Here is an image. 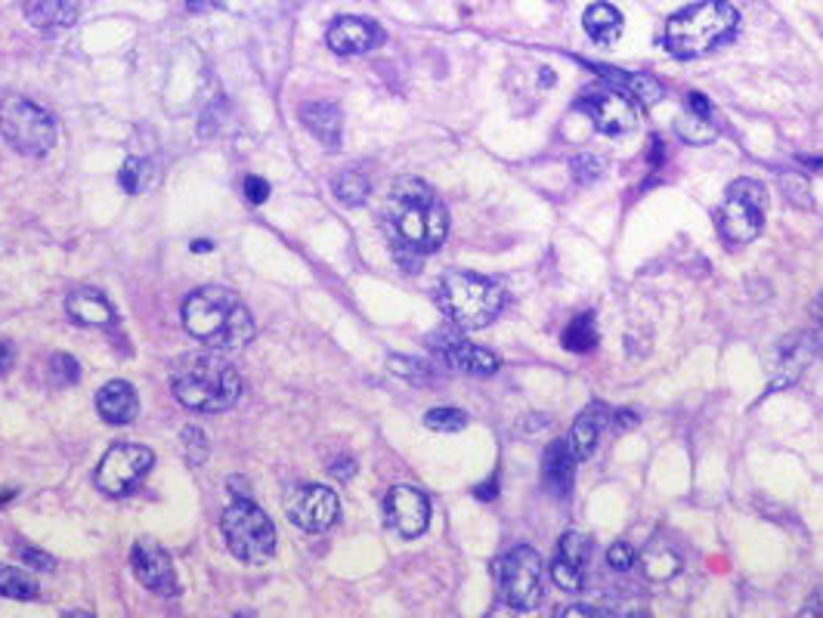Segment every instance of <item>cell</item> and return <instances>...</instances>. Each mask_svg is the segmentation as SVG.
Returning a JSON list of instances; mask_svg holds the SVG:
<instances>
[{
    "mask_svg": "<svg viewBox=\"0 0 823 618\" xmlns=\"http://www.w3.org/2000/svg\"><path fill=\"white\" fill-rule=\"evenodd\" d=\"M740 13L727 0H700L665 22L663 47L675 59H700L734 38Z\"/></svg>",
    "mask_w": 823,
    "mask_h": 618,
    "instance_id": "277c9868",
    "label": "cell"
},
{
    "mask_svg": "<svg viewBox=\"0 0 823 618\" xmlns=\"http://www.w3.org/2000/svg\"><path fill=\"white\" fill-rule=\"evenodd\" d=\"M606 563H610V569L625 573L635 563V550H632V545H625V541H616V545L606 550Z\"/></svg>",
    "mask_w": 823,
    "mask_h": 618,
    "instance_id": "d590c367",
    "label": "cell"
},
{
    "mask_svg": "<svg viewBox=\"0 0 823 618\" xmlns=\"http://www.w3.org/2000/svg\"><path fill=\"white\" fill-rule=\"evenodd\" d=\"M66 310H69V316L74 322H81V325H109L112 318H116V310L109 306V301L97 294L93 288H78L69 294V301H66Z\"/></svg>",
    "mask_w": 823,
    "mask_h": 618,
    "instance_id": "603a6c76",
    "label": "cell"
},
{
    "mask_svg": "<svg viewBox=\"0 0 823 618\" xmlns=\"http://www.w3.org/2000/svg\"><path fill=\"white\" fill-rule=\"evenodd\" d=\"M563 346L570 353H592L598 346V325H594V313H582L576 316L566 331H563Z\"/></svg>",
    "mask_w": 823,
    "mask_h": 618,
    "instance_id": "4316f807",
    "label": "cell"
},
{
    "mask_svg": "<svg viewBox=\"0 0 823 618\" xmlns=\"http://www.w3.org/2000/svg\"><path fill=\"white\" fill-rule=\"evenodd\" d=\"M542 84H554V72H549V69H545V72H542Z\"/></svg>",
    "mask_w": 823,
    "mask_h": 618,
    "instance_id": "7dc6e473",
    "label": "cell"
},
{
    "mask_svg": "<svg viewBox=\"0 0 823 618\" xmlns=\"http://www.w3.org/2000/svg\"><path fill=\"white\" fill-rule=\"evenodd\" d=\"M97 412L102 421L109 424H130L137 412H140V399H137V389L130 387L128 381H109L106 387L97 393Z\"/></svg>",
    "mask_w": 823,
    "mask_h": 618,
    "instance_id": "ffe728a7",
    "label": "cell"
},
{
    "mask_svg": "<svg viewBox=\"0 0 823 618\" xmlns=\"http://www.w3.org/2000/svg\"><path fill=\"white\" fill-rule=\"evenodd\" d=\"M499 588L511 609L530 612L542 600V557L535 547L520 545L495 563Z\"/></svg>",
    "mask_w": 823,
    "mask_h": 618,
    "instance_id": "9c48e42d",
    "label": "cell"
},
{
    "mask_svg": "<svg viewBox=\"0 0 823 618\" xmlns=\"http://www.w3.org/2000/svg\"><path fill=\"white\" fill-rule=\"evenodd\" d=\"M622 90H625L638 105H656V102L665 97L663 84H660L656 78H650V74H625Z\"/></svg>",
    "mask_w": 823,
    "mask_h": 618,
    "instance_id": "f546056e",
    "label": "cell"
},
{
    "mask_svg": "<svg viewBox=\"0 0 823 618\" xmlns=\"http://www.w3.org/2000/svg\"><path fill=\"white\" fill-rule=\"evenodd\" d=\"M0 130L7 143L13 145L19 155L43 159L57 145V124L43 112L41 105L22 97H7L0 102Z\"/></svg>",
    "mask_w": 823,
    "mask_h": 618,
    "instance_id": "52a82bcc",
    "label": "cell"
},
{
    "mask_svg": "<svg viewBox=\"0 0 823 618\" xmlns=\"http://www.w3.org/2000/svg\"><path fill=\"white\" fill-rule=\"evenodd\" d=\"M681 136L687 140V143H709L712 136H715V130L706 128V118H696L687 112V118H681L679 124H675Z\"/></svg>",
    "mask_w": 823,
    "mask_h": 618,
    "instance_id": "836d02e7",
    "label": "cell"
},
{
    "mask_svg": "<svg viewBox=\"0 0 823 618\" xmlns=\"http://www.w3.org/2000/svg\"><path fill=\"white\" fill-rule=\"evenodd\" d=\"M183 443H187V455L192 464H202L208 458V446H204V436L199 427H187L183 430Z\"/></svg>",
    "mask_w": 823,
    "mask_h": 618,
    "instance_id": "8d00e7d4",
    "label": "cell"
},
{
    "mask_svg": "<svg viewBox=\"0 0 823 618\" xmlns=\"http://www.w3.org/2000/svg\"><path fill=\"white\" fill-rule=\"evenodd\" d=\"M41 594V585L34 581V576L16 569V566H3L0 563V597H10V600H34Z\"/></svg>",
    "mask_w": 823,
    "mask_h": 618,
    "instance_id": "484cf974",
    "label": "cell"
},
{
    "mask_svg": "<svg viewBox=\"0 0 823 618\" xmlns=\"http://www.w3.org/2000/svg\"><path fill=\"white\" fill-rule=\"evenodd\" d=\"M22 557L29 563H34L38 569H53V560L50 557H43V554H38V550H31V547H22Z\"/></svg>",
    "mask_w": 823,
    "mask_h": 618,
    "instance_id": "60d3db41",
    "label": "cell"
},
{
    "mask_svg": "<svg viewBox=\"0 0 823 618\" xmlns=\"http://www.w3.org/2000/svg\"><path fill=\"white\" fill-rule=\"evenodd\" d=\"M285 517L301 529V533L319 535L332 529L338 519V495L329 486H317V483H298L285 492Z\"/></svg>",
    "mask_w": 823,
    "mask_h": 618,
    "instance_id": "8fae6325",
    "label": "cell"
},
{
    "mask_svg": "<svg viewBox=\"0 0 823 618\" xmlns=\"http://www.w3.org/2000/svg\"><path fill=\"white\" fill-rule=\"evenodd\" d=\"M155 464V455L152 448L137 446V443H121V446H112L106 452V458L100 460L97 467V489L106 492V495H128L140 486L149 470Z\"/></svg>",
    "mask_w": 823,
    "mask_h": 618,
    "instance_id": "30bf717a",
    "label": "cell"
},
{
    "mask_svg": "<svg viewBox=\"0 0 823 618\" xmlns=\"http://www.w3.org/2000/svg\"><path fill=\"white\" fill-rule=\"evenodd\" d=\"M332 474L334 476H344V479H350V476L357 474V464H353V460H347V464H334Z\"/></svg>",
    "mask_w": 823,
    "mask_h": 618,
    "instance_id": "f6af8a7d",
    "label": "cell"
},
{
    "mask_svg": "<svg viewBox=\"0 0 823 618\" xmlns=\"http://www.w3.org/2000/svg\"><path fill=\"white\" fill-rule=\"evenodd\" d=\"M616 427L632 430V427H638V415H632V412H620V415H616Z\"/></svg>",
    "mask_w": 823,
    "mask_h": 618,
    "instance_id": "ee69618b",
    "label": "cell"
},
{
    "mask_svg": "<svg viewBox=\"0 0 823 618\" xmlns=\"http://www.w3.org/2000/svg\"><path fill=\"white\" fill-rule=\"evenodd\" d=\"M606 424H610V412H606L604 403H592L589 408H582V415L573 421L570 436H566V446L576 455V460L592 458L594 448L601 443V433L606 430Z\"/></svg>",
    "mask_w": 823,
    "mask_h": 618,
    "instance_id": "ac0fdd59",
    "label": "cell"
},
{
    "mask_svg": "<svg viewBox=\"0 0 823 618\" xmlns=\"http://www.w3.org/2000/svg\"><path fill=\"white\" fill-rule=\"evenodd\" d=\"M641 563H644V576H648L650 581H669V578L679 576L681 566H684L679 550L669 545L665 538L650 541L648 550H644V557H641Z\"/></svg>",
    "mask_w": 823,
    "mask_h": 618,
    "instance_id": "cb8c5ba5",
    "label": "cell"
},
{
    "mask_svg": "<svg viewBox=\"0 0 823 618\" xmlns=\"http://www.w3.org/2000/svg\"><path fill=\"white\" fill-rule=\"evenodd\" d=\"M242 192H245L248 202L254 204V207H260V204L270 199V183H267V180H260V176H245Z\"/></svg>",
    "mask_w": 823,
    "mask_h": 618,
    "instance_id": "f35d334b",
    "label": "cell"
},
{
    "mask_svg": "<svg viewBox=\"0 0 823 618\" xmlns=\"http://www.w3.org/2000/svg\"><path fill=\"white\" fill-rule=\"evenodd\" d=\"M183 325L211 349H239L254 337V318L239 294L223 285H208L183 303Z\"/></svg>",
    "mask_w": 823,
    "mask_h": 618,
    "instance_id": "7a4b0ae2",
    "label": "cell"
},
{
    "mask_svg": "<svg viewBox=\"0 0 823 618\" xmlns=\"http://www.w3.org/2000/svg\"><path fill=\"white\" fill-rule=\"evenodd\" d=\"M171 389L189 412H230L242 396V377L217 353H187L171 365Z\"/></svg>",
    "mask_w": 823,
    "mask_h": 618,
    "instance_id": "3957f363",
    "label": "cell"
},
{
    "mask_svg": "<svg viewBox=\"0 0 823 618\" xmlns=\"http://www.w3.org/2000/svg\"><path fill=\"white\" fill-rule=\"evenodd\" d=\"M390 372L397 374V377H403L409 384H415V387H428L436 372H433V365L428 359H412V356H390Z\"/></svg>",
    "mask_w": 823,
    "mask_h": 618,
    "instance_id": "f1b7e54d",
    "label": "cell"
},
{
    "mask_svg": "<svg viewBox=\"0 0 823 618\" xmlns=\"http://www.w3.org/2000/svg\"><path fill=\"white\" fill-rule=\"evenodd\" d=\"M585 115L592 118L594 130H601L606 136H622L638 124V105L635 100L620 90V87H594L585 90L576 102Z\"/></svg>",
    "mask_w": 823,
    "mask_h": 618,
    "instance_id": "7c38bea8",
    "label": "cell"
},
{
    "mask_svg": "<svg viewBox=\"0 0 823 618\" xmlns=\"http://www.w3.org/2000/svg\"><path fill=\"white\" fill-rule=\"evenodd\" d=\"M767 211V192L762 183L755 180H734L724 195L722 214H719V226L722 235L734 245H746L752 239H759V232L765 226Z\"/></svg>",
    "mask_w": 823,
    "mask_h": 618,
    "instance_id": "ba28073f",
    "label": "cell"
},
{
    "mask_svg": "<svg viewBox=\"0 0 823 618\" xmlns=\"http://www.w3.org/2000/svg\"><path fill=\"white\" fill-rule=\"evenodd\" d=\"M301 124L319 143L329 145V149H338L341 145V133H344V118H341V109L334 102H307L301 109Z\"/></svg>",
    "mask_w": 823,
    "mask_h": 618,
    "instance_id": "44dd1931",
    "label": "cell"
},
{
    "mask_svg": "<svg viewBox=\"0 0 823 618\" xmlns=\"http://www.w3.org/2000/svg\"><path fill=\"white\" fill-rule=\"evenodd\" d=\"M780 189H783V195L790 199V204H799V207H811V204H814L809 180L799 176V173H780Z\"/></svg>",
    "mask_w": 823,
    "mask_h": 618,
    "instance_id": "d6a6232c",
    "label": "cell"
},
{
    "mask_svg": "<svg viewBox=\"0 0 823 618\" xmlns=\"http://www.w3.org/2000/svg\"><path fill=\"white\" fill-rule=\"evenodd\" d=\"M53 377L57 384H74L81 377V368L72 356H53Z\"/></svg>",
    "mask_w": 823,
    "mask_h": 618,
    "instance_id": "74e56055",
    "label": "cell"
},
{
    "mask_svg": "<svg viewBox=\"0 0 823 618\" xmlns=\"http://www.w3.org/2000/svg\"><path fill=\"white\" fill-rule=\"evenodd\" d=\"M805 168H811V171H821L823 173V159H799Z\"/></svg>",
    "mask_w": 823,
    "mask_h": 618,
    "instance_id": "bcb514c9",
    "label": "cell"
},
{
    "mask_svg": "<svg viewBox=\"0 0 823 618\" xmlns=\"http://www.w3.org/2000/svg\"><path fill=\"white\" fill-rule=\"evenodd\" d=\"M26 19L43 34L72 29L78 19V0H26Z\"/></svg>",
    "mask_w": 823,
    "mask_h": 618,
    "instance_id": "d6986e66",
    "label": "cell"
},
{
    "mask_svg": "<svg viewBox=\"0 0 823 618\" xmlns=\"http://www.w3.org/2000/svg\"><path fill=\"white\" fill-rule=\"evenodd\" d=\"M576 455L570 452L566 439H554L545 448V458H542V479L554 495H566L573 489V479H576Z\"/></svg>",
    "mask_w": 823,
    "mask_h": 618,
    "instance_id": "7402d4cb",
    "label": "cell"
},
{
    "mask_svg": "<svg viewBox=\"0 0 823 618\" xmlns=\"http://www.w3.org/2000/svg\"><path fill=\"white\" fill-rule=\"evenodd\" d=\"M118 183L124 192L130 195H137V192H143L149 186V161L143 159H128L121 164V173H118Z\"/></svg>",
    "mask_w": 823,
    "mask_h": 618,
    "instance_id": "1f68e13d",
    "label": "cell"
},
{
    "mask_svg": "<svg viewBox=\"0 0 823 618\" xmlns=\"http://www.w3.org/2000/svg\"><path fill=\"white\" fill-rule=\"evenodd\" d=\"M130 566H133V576L143 581L145 588L155 590L161 597H168L177 590V573H173L171 554L155 541H137L133 554H130Z\"/></svg>",
    "mask_w": 823,
    "mask_h": 618,
    "instance_id": "e0dca14e",
    "label": "cell"
},
{
    "mask_svg": "<svg viewBox=\"0 0 823 618\" xmlns=\"http://www.w3.org/2000/svg\"><path fill=\"white\" fill-rule=\"evenodd\" d=\"M332 192L338 202L350 204V207H360L369 199L372 186H369V180L360 171H344L332 180Z\"/></svg>",
    "mask_w": 823,
    "mask_h": 618,
    "instance_id": "83f0119b",
    "label": "cell"
},
{
    "mask_svg": "<svg viewBox=\"0 0 823 618\" xmlns=\"http://www.w3.org/2000/svg\"><path fill=\"white\" fill-rule=\"evenodd\" d=\"M570 171L576 176V183H594L604 173V159H598V155H579V159L570 161Z\"/></svg>",
    "mask_w": 823,
    "mask_h": 618,
    "instance_id": "e575fe53",
    "label": "cell"
},
{
    "mask_svg": "<svg viewBox=\"0 0 823 618\" xmlns=\"http://www.w3.org/2000/svg\"><path fill=\"white\" fill-rule=\"evenodd\" d=\"M474 495L476 498H483V502H492V498L499 495V479H486V486H480Z\"/></svg>",
    "mask_w": 823,
    "mask_h": 618,
    "instance_id": "7bdbcfd3",
    "label": "cell"
},
{
    "mask_svg": "<svg viewBox=\"0 0 823 618\" xmlns=\"http://www.w3.org/2000/svg\"><path fill=\"white\" fill-rule=\"evenodd\" d=\"M384 514H388V526L403 538H419L428 533L431 523V502L428 495L412 486H393L384 498Z\"/></svg>",
    "mask_w": 823,
    "mask_h": 618,
    "instance_id": "4fadbf2b",
    "label": "cell"
},
{
    "mask_svg": "<svg viewBox=\"0 0 823 618\" xmlns=\"http://www.w3.org/2000/svg\"><path fill=\"white\" fill-rule=\"evenodd\" d=\"M384 232H388V242L400 266H405L409 273H419L421 257L446 242V207L433 195L428 183H421L415 176H403L390 189Z\"/></svg>",
    "mask_w": 823,
    "mask_h": 618,
    "instance_id": "6da1fadb",
    "label": "cell"
},
{
    "mask_svg": "<svg viewBox=\"0 0 823 618\" xmlns=\"http://www.w3.org/2000/svg\"><path fill=\"white\" fill-rule=\"evenodd\" d=\"M431 349L446 362L449 368L464 374H495L499 372V359L495 353L483 349V346L464 341L462 334H452V331H436L431 337Z\"/></svg>",
    "mask_w": 823,
    "mask_h": 618,
    "instance_id": "5bb4252c",
    "label": "cell"
},
{
    "mask_svg": "<svg viewBox=\"0 0 823 618\" xmlns=\"http://www.w3.org/2000/svg\"><path fill=\"white\" fill-rule=\"evenodd\" d=\"M13 368V346L0 341V374H7Z\"/></svg>",
    "mask_w": 823,
    "mask_h": 618,
    "instance_id": "b9f144b4",
    "label": "cell"
},
{
    "mask_svg": "<svg viewBox=\"0 0 823 618\" xmlns=\"http://www.w3.org/2000/svg\"><path fill=\"white\" fill-rule=\"evenodd\" d=\"M582 26L598 43H613L622 31V13L613 3H592L582 16Z\"/></svg>",
    "mask_w": 823,
    "mask_h": 618,
    "instance_id": "d4e9b609",
    "label": "cell"
},
{
    "mask_svg": "<svg viewBox=\"0 0 823 618\" xmlns=\"http://www.w3.org/2000/svg\"><path fill=\"white\" fill-rule=\"evenodd\" d=\"M223 538L232 557L242 563H267L275 550V526L267 517V510L258 507L251 498H235L223 510Z\"/></svg>",
    "mask_w": 823,
    "mask_h": 618,
    "instance_id": "8992f818",
    "label": "cell"
},
{
    "mask_svg": "<svg viewBox=\"0 0 823 618\" xmlns=\"http://www.w3.org/2000/svg\"><path fill=\"white\" fill-rule=\"evenodd\" d=\"M592 541L585 533H566L558 541V554L551 560V581L561 590H579L585 581V566H589Z\"/></svg>",
    "mask_w": 823,
    "mask_h": 618,
    "instance_id": "2e32d148",
    "label": "cell"
},
{
    "mask_svg": "<svg viewBox=\"0 0 823 618\" xmlns=\"http://www.w3.org/2000/svg\"><path fill=\"white\" fill-rule=\"evenodd\" d=\"M424 424L436 433H459L468 427V415L462 408H452V405H443V408H433L424 415Z\"/></svg>",
    "mask_w": 823,
    "mask_h": 618,
    "instance_id": "4dcf8cb0",
    "label": "cell"
},
{
    "mask_svg": "<svg viewBox=\"0 0 823 618\" xmlns=\"http://www.w3.org/2000/svg\"><path fill=\"white\" fill-rule=\"evenodd\" d=\"M684 102H687V112H691V115L706 118L709 121V115H712V102H709L703 93H687V100Z\"/></svg>",
    "mask_w": 823,
    "mask_h": 618,
    "instance_id": "ab89813d",
    "label": "cell"
},
{
    "mask_svg": "<svg viewBox=\"0 0 823 618\" xmlns=\"http://www.w3.org/2000/svg\"><path fill=\"white\" fill-rule=\"evenodd\" d=\"M436 303L459 328H486L505 310V291L476 273H446L436 288Z\"/></svg>",
    "mask_w": 823,
    "mask_h": 618,
    "instance_id": "5b68a950",
    "label": "cell"
},
{
    "mask_svg": "<svg viewBox=\"0 0 823 618\" xmlns=\"http://www.w3.org/2000/svg\"><path fill=\"white\" fill-rule=\"evenodd\" d=\"M325 41H329V47L338 57H362V53H372L384 43V29L372 19L344 16V19H334L329 26Z\"/></svg>",
    "mask_w": 823,
    "mask_h": 618,
    "instance_id": "9a60e30c",
    "label": "cell"
}]
</instances>
